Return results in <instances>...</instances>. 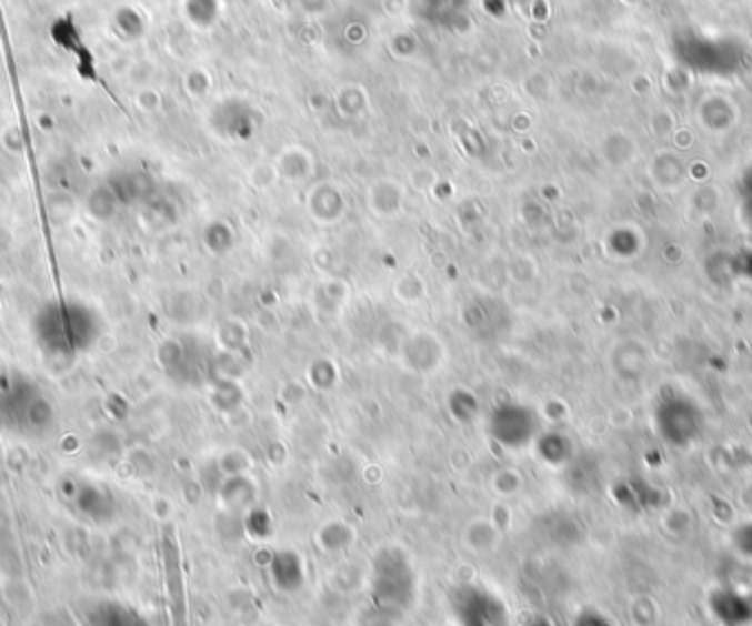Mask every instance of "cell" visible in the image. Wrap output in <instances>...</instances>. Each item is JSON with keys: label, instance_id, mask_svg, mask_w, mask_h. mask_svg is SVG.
I'll return each instance as SVG.
<instances>
[{"label": "cell", "instance_id": "1", "mask_svg": "<svg viewBox=\"0 0 752 626\" xmlns=\"http://www.w3.org/2000/svg\"><path fill=\"white\" fill-rule=\"evenodd\" d=\"M98 334V314L76 300L51 302L36 316V336L53 356H78L96 343Z\"/></svg>", "mask_w": 752, "mask_h": 626}, {"label": "cell", "instance_id": "2", "mask_svg": "<svg viewBox=\"0 0 752 626\" xmlns=\"http://www.w3.org/2000/svg\"><path fill=\"white\" fill-rule=\"evenodd\" d=\"M414 600L417 578L412 565L401 554L379 556L370 587L372 614L388 623H397L414 607Z\"/></svg>", "mask_w": 752, "mask_h": 626}, {"label": "cell", "instance_id": "3", "mask_svg": "<svg viewBox=\"0 0 752 626\" xmlns=\"http://www.w3.org/2000/svg\"><path fill=\"white\" fill-rule=\"evenodd\" d=\"M458 626H511L507 603L482 585H462L451 594Z\"/></svg>", "mask_w": 752, "mask_h": 626}, {"label": "cell", "instance_id": "4", "mask_svg": "<svg viewBox=\"0 0 752 626\" xmlns=\"http://www.w3.org/2000/svg\"><path fill=\"white\" fill-rule=\"evenodd\" d=\"M2 417L13 431L38 435L53 424V410L31 383H16L2 401Z\"/></svg>", "mask_w": 752, "mask_h": 626}, {"label": "cell", "instance_id": "5", "mask_svg": "<svg viewBox=\"0 0 752 626\" xmlns=\"http://www.w3.org/2000/svg\"><path fill=\"white\" fill-rule=\"evenodd\" d=\"M709 607L715 620H720L722 625L744 626L752 623V598L740 592H715L709 600Z\"/></svg>", "mask_w": 752, "mask_h": 626}, {"label": "cell", "instance_id": "6", "mask_svg": "<svg viewBox=\"0 0 752 626\" xmlns=\"http://www.w3.org/2000/svg\"><path fill=\"white\" fill-rule=\"evenodd\" d=\"M91 626H152L139 612L123 603H100L89 614Z\"/></svg>", "mask_w": 752, "mask_h": 626}, {"label": "cell", "instance_id": "7", "mask_svg": "<svg viewBox=\"0 0 752 626\" xmlns=\"http://www.w3.org/2000/svg\"><path fill=\"white\" fill-rule=\"evenodd\" d=\"M271 578L280 592H298L304 585V569L295 554H278L271 563Z\"/></svg>", "mask_w": 752, "mask_h": 626}, {"label": "cell", "instance_id": "8", "mask_svg": "<svg viewBox=\"0 0 752 626\" xmlns=\"http://www.w3.org/2000/svg\"><path fill=\"white\" fill-rule=\"evenodd\" d=\"M572 626H614L612 625V620L605 616V614H601V612H596V609H583L576 618H574V623H572Z\"/></svg>", "mask_w": 752, "mask_h": 626}]
</instances>
